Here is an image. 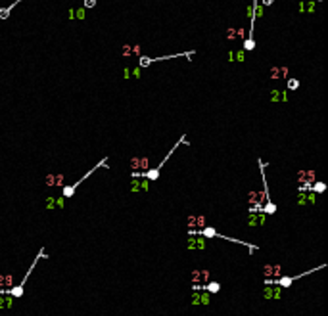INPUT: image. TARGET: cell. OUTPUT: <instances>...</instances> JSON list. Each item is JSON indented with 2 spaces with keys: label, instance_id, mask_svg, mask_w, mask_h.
Returning a JSON list of instances; mask_svg holds the SVG:
<instances>
[{
  "label": "cell",
  "instance_id": "obj_29",
  "mask_svg": "<svg viewBox=\"0 0 328 316\" xmlns=\"http://www.w3.org/2000/svg\"><path fill=\"white\" fill-rule=\"evenodd\" d=\"M273 2H274V0H263V4H265V6H270Z\"/></svg>",
  "mask_w": 328,
  "mask_h": 316
},
{
  "label": "cell",
  "instance_id": "obj_3",
  "mask_svg": "<svg viewBox=\"0 0 328 316\" xmlns=\"http://www.w3.org/2000/svg\"><path fill=\"white\" fill-rule=\"evenodd\" d=\"M42 257H44V247H40L39 255H37V259H35V261H33V264L29 266V270H27V274H25L23 278H21V284H17V285H12V287H8V289H6V293H8V295H12L13 299H17V297H21V295H23V287H25V282H27V280H29V276H31L33 268L37 266V263L40 261Z\"/></svg>",
  "mask_w": 328,
  "mask_h": 316
},
{
  "label": "cell",
  "instance_id": "obj_15",
  "mask_svg": "<svg viewBox=\"0 0 328 316\" xmlns=\"http://www.w3.org/2000/svg\"><path fill=\"white\" fill-rule=\"evenodd\" d=\"M269 75L270 79H288V67H270Z\"/></svg>",
  "mask_w": 328,
  "mask_h": 316
},
{
  "label": "cell",
  "instance_id": "obj_28",
  "mask_svg": "<svg viewBox=\"0 0 328 316\" xmlns=\"http://www.w3.org/2000/svg\"><path fill=\"white\" fill-rule=\"evenodd\" d=\"M77 17H79V19H84V10H83V8L77 10Z\"/></svg>",
  "mask_w": 328,
  "mask_h": 316
},
{
  "label": "cell",
  "instance_id": "obj_16",
  "mask_svg": "<svg viewBox=\"0 0 328 316\" xmlns=\"http://www.w3.org/2000/svg\"><path fill=\"white\" fill-rule=\"evenodd\" d=\"M19 2H21V0H13L10 6H6V8H0V19H8V17H10V12L16 8Z\"/></svg>",
  "mask_w": 328,
  "mask_h": 316
},
{
  "label": "cell",
  "instance_id": "obj_6",
  "mask_svg": "<svg viewBox=\"0 0 328 316\" xmlns=\"http://www.w3.org/2000/svg\"><path fill=\"white\" fill-rule=\"evenodd\" d=\"M190 280H192V285H202L211 280V272L207 268H194L190 272Z\"/></svg>",
  "mask_w": 328,
  "mask_h": 316
},
{
  "label": "cell",
  "instance_id": "obj_12",
  "mask_svg": "<svg viewBox=\"0 0 328 316\" xmlns=\"http://www.w3.org/2000/svg\"><path fill=\"white\" fill-rule=\"evenodd\" d=\"M129 190H131L132 193H134V192H148V190H150V182L144 180V178H134V176H132Z\"/></svg>",
  "mask_w": 328,
  "mask_h": 316
},
{
  "label": "cell",
  "instance_id": "obj_21",
  "mask_svg": "<svg viewBox=\"0 0 328 316\" xmlns=\"http://www.w3.org/2000/svg\"><path fill=\"white\" fill-rule=\"evenodd\" d=\"M270 102H282V92L280 90H273L270 92Z\"/></svg>",
  "mask_w": 328,
  "mask_h": 316
},
{
  "label": "cell",
  "instance_id": "obj_11",
  "mask_svg": "<svg viewBox=\"0 0 328 316\" xmlns=\"http://www.w3.org/2000/svg\"><path fill=\"white\" fill-rule=\"evenodd\" d=\"M263 274H265V278H278V276H282V264H278V263L265 264V266H263Z\"/></svg>",
  "mask_w": 328,
  "mask_h": 316
},
{
  "label": "cell",
  "instance_id": "obj_8",
  "mask_svg": "<svg viewBox=\"0 0 328 316\" xmlns=\"http://www.w3.org/2000/svg\"><path fill=\"white\" fill-rule=\"evenodd\" d=\"M263 299L267 301H278L282 299V287L276 284H267L265 289H263Z\"/></svg>",
  "mask_w": 328,
  "mask_h": 316
},
{
  "label": "cell",
  "instance_id": "obj_2",
  "mask_svg": "<svg viewBox=\"0 0 328 316\" xmlns=\"http://www.w3.org/2000/svg\"><path fill=\"white\" fill-rule=\"evenodd\" d=\"M106 165H108V157H104V159H100V161H98V163L94 165V167H92V169H88L87 172H84V175H83V176L79 178V180H75L73 184H67V186H63V188H62V196L65 197V199L73 197V196H75V192H77V188H79V186H81V184H83L84 180H87V178H88V176L92 175V172H94V171H98V169H102V167H106Z\"/></svg>",
  "mask_w": 328,
  "mask_h": 316
},
{
  "label": "cell",
  "instance_id": "obj_23",
  "mask_svg": "<svg viewBox=\"0 0 328 316\" xmlns=\"http://www.w3.org/2000/svg\"><path fill=\"white\" fill-rule=\"evenodd\" d=\"M255 48V40L253 39H246L244 40V50H253Z\"/></svg>",
  "mask_w": 328,
  "mask_h": 316
},
{
  "label": "cell",
  "instance_id": "obj_22",
  "mask_svg": "<svg viewBox=\"0 0 328 316\" xmlns=\"http://www.w3.org/2000/svg\"><path fill=\"white\" fill-rule=\"evenodd\" d=\"M12 285H13V276H12V274H6V276H4V287L8 289V287H12Z\"/></svg>",
  "mask_w": 328,
  "mask_h": 316
},
{
  "label": "cell",
  "instance_id": "obj_5",
  "mask_svg": "<svg viewBox=\"0 0 328 316\" xmlns=\"http://www.w3.org/2000/svg\"><path fill=\"white\" fill-rule=\"evenodd\" d=\"M317 180V172L313 169H301L297 172V184H299V192H307L311 188V184Z\"/></svg>",
  "mask_w": 328,
  "mask_h": 316
},
{
  "label": "cell",
  "instance_id": "obj_18",
  "mask_svg": "<svg viewBox=\"0 0 328 316\" xmlns=\"http://www.w3.org/2000/svg\"><path fill=\"white\" fill-rule=\"evenodd\" d=\"M311 192H315V193H322L324 190H326V184L324 182H320V180H315L311 184V188H309Z\"/></svg>",
  "mask_w": 328,
  "mask_h": 316
},
{
  "label": "cell",
  "instance_id": "obj_1",
  "mask_svg": "<svg viewBox=\"0 0 328 316\" xmlns=\"http://www.w3.org/2000/svg\"><path fill=\"white\" fill-rule=\"evenodd\" d=\"M181 144H188L186 134H182L181 138L177 140V144H175V146H173V148H171L169 152L165 153V157H163V159L159 161V165H158L155 169H146V171H140V172H132V176H134V178H144V180H148V182H155V180L159 178V172H161V169H163V165H165V163L169 161V157L177 152V148H179Z\"/></svg>",
  "mask_w": 328,
  "mask_h": 316
},
{
  "label": "cell",
  "instance_id": "obj_19",
  "mask_svg": "<svg viewBox=\"0 0 328 316\" xmlns=\"http://www.w3.org/2000/svg\"><path fill=\"white\" fill-rule=\"evenodd\" d=\"M299 88V81L296 77H288V83H286V90L292 92V90H297Z\"/></svg>",
  "mask_w": 328,
  "mask_h": 316
},
{
  "label": "cell",
  "instance_id": "obj_27",
  "mask_svg": "<svg viewBox=\"0 0 328 316\" xmlns=\"http://www.w3.org/2000/svg\"><path fill=\"white\" fill-rule=\"evenodd\" d=\"M123 56H131V46H129V44L123 46Z\"/></svg>",
  "mask_w": 328,
  "mask_h": 316
},
{
  "label": "cell",
  "instance_id": "obj_24",
  "mask_svg": "<svg viewBox=\"0 0 328 316\" xmlns=\"http://www.w3.org/2000/svg\"><path fill=\"white\" fill-rule=\"evenodd\" d=\"M56 207V197H46V209H54Z\"/></svg>",
  "mask_w": 328,
  "mask_h": 316
},
{
  "label": "cell",
  "instance_id": "obj_17",
  "mask_svg": "<svg viewBox=\"0 0 328 316\" xmlns=\"http://www.w3.org/2000/svg\"><path fill=\"white\" fill-rule=\"evenodd\" d=\"M13 307V297L8 295V293H4V295H0V308H12Z\"/></svg>",
  "mask_w": 328,
  "mask_h": 316
},
{
  "label": "cell",
  "instance_id": "obj_30",
  "mask_svg": "<svg viewBox=\"0 0 328 316\" xmlns=\"http://www.w3.org/2000/svg\"><path fill=\"white\" fill-rule=\"evenodd\" d=\"M317 2H320V0H317Z\"/></svg>",
  "mask_w": 328,
  "mask_h": 316
},
{
  "label": "cell",
  "instance_id": "obj_13",
  "mask_svg": "<svg viewBox=\"0 0 328 316\" xmlns=\"http://www.w3.org/2000/svg\"><path fill=\"white\" fill-rule=\"evenodd\" d=\"M267 220L265 213H248V226H263Z\"/></svg>",
  "mask_w": 328,
  "mask_h": 316
},
{
  "label": "cell",
  "instance_id": "obj_26",
  "mask_svg": "<svg viewBox=\"0 0 328 316\" xmlns=\"http://www.w3.org/2000/svg\"><path fill=\"white\" fill-rule=\"evenodd\" d=\"M63 199H65L63 196H62V197H56V207H58V209H62V207H63V203H65Z\"/></svg>",
  "mask_w": 328,
  "mask_h": 316
},
{
  "label": "cell",
  "instance_id": "obj_10",
  "mask_svg": "<svg viewBox=\"0 0 328 316\" xmlns=\"http://www.w3.org/2000/svg\"><path fill=\"white\" fill-rule=\"evenodd\" d=\"M186 224H188V230H199V228H203L205 224H207V222H205L203 215H188Z\"/></svg>",
  "mask_w": 328,
  "mask_h": 316
},
{
  "label": "cell",
  "instance_id": "obj_4",
  "mask_svg": "<svg viewBox=\"0 0 328 316\" xmlns=\"http://www.w3.org/2000/svg\"><path fill=\"white\" fill-rule=\"evenodd\" d=\"M196 52L190 50V52H181V54H167V56H159V57H150V56H140L138 57V65L140 67H148L152 65L154 61H165V60H175V57H192Z\"/></svg>",
  "mask_w": 328,
  "mask_h": 316
},
{
  "label": "cell",
  "instance_id": "obj_20",
  "mask_svg": "<svg viewBox=\"0 0 328 316\" xmlns=\"http://www.w3.org/2000/svg\"><path fill=\"white\" fill-rule=\"evenodd\" d=\"M297 205H309L307 203V192H299V196H297Z\"/></svg>",
  "mask_w": 328,
  "mask_h": 316
},
{
  "label": "cell",
  "instance_id": "obj_7",
  "mask_svg": "<svg viewBox=\"0 0 328 316\" xmlns=\"http://www.w3.org/2000/svg\"><path fill=\"white\" fill-rule=\"evenodd\" d=\"M150 165V157L146 155H134L132 159L129 161V169L131 172H140V171H146Z\"/></svg>",
  "mask_w": 328,
  "mask_h": 316
},
{
  "label": "cell",
  "instance_id": "obj_9",
  "mask_svg": "<svg viewBox=\"0 0 328 316\" xmlns=\"http://www.w3.org/2000/svg\"><path fill=\"white\" fill-rule=\"evenodd\" d=\"M205 240L203 236H188V241H186V249L188 251H203L205 249Z\"/></svg>",
  "mask_w": 328,
  "mask_h": 316
},
{
  "label": "cell",
  "instance_id": "obj_25",
  "mask_svg": "<svg viewBox=\"0 0 328 316\" xmlns=\"http://www.w3.org/2000/svg\"><path fill=\"white\" fill-rule=\"evenodd\" d=\"M83 6L87 10H90V8H94V6H96V0H83Z\"/></svg>",
  "mask_w": 328,
  "mask_h": 316
},
{
  "label": "cell",
  "instance_id": "obj_14",
  "mask_svg": "<svg viewBox=\"0 0 328 316\" xmlns=\"http://www.w3.org/2000/svg\"><path fill=\"white\" fill-rule=\"evenodd\" d=\"M63 180H65V176L62 175H52V172H50V175H46V178H44V184L46 186H63Z\"/></svg>",
  "mask_w": 328,
  "mask_h": 316
}]
</instances>
